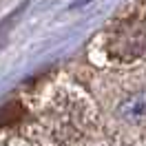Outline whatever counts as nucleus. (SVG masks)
Segmentation results:
<instances>
[{
    "label": "nucleus",
    "instance_id": "20e7f679",
    "mask_svg": "<svg viewBox=\"0 0 146 146\" xmlns=\"http://www.w3.org/2000/svg\"><path fill=\"white\" fill-rule=\"evenodd\" d=\"M89 2H91V0H71V5H69V7H71V9H80V7L89 5Z\"/></svg>",
    "mask_w": 146,
    "mask_h": 146
},
{
    "label": "nucleus",
    "instance_id": "7ed1b4c3",
    "mask_svg": "<svg viewBox=\"0 0 146 146\" xmlns=\"http://www.w3.org/2000/svg\"><path fill=\"white\" fill-rule=\"evenodd\" d=\"M22 115V106L18 102H9L5 106H0V128H7L9 124H16Z\"/></svg>",
    "mask_w": 146,
    "mask_h": 146
},
{
    "label": "nucleus",
    "instance_id": "f03ea898",
    "mask_svg": "<svg viewBox=\"0 0 146 146\" xmlns=\"http://www.w3.org/2000/svg\"><path fill=\"white\" fill-rule=\"evenodd\" d=\"M119 111H122V115L126 119H131V122H142V117H144V95L137 93L135 98H131V100L124 102V104L119 106Z\"/></svg>",
    "mask_w": 146,
    "mask_h": 146
},
{
    "label": "nucleus",
    "instance_id": "f257e3e1",
    "mask_svg": "<svg viewBox=\"0 0 146 146\" xmlns=\"http://www.w3.org/2000/svg\"><path fill=\"white\" fill-rule=\"evenodd\" d=\"M111 53L119 55L122 60H135V58H139V55L144 53V22H142V20L131 22V25L113 40Z\"/></svg>",
    "mask_w": 146,
    "mask_h": 146
}]
</instances>
